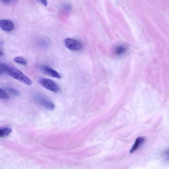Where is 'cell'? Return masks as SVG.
Returning a JSON list of instances; mask_svg holds the SVG:
<instances>
[{
    "label": "cell",
    "mask_w": 169,
    "mask_h": 169,
    "mask_svg": "<svg viewBox=\"0 0 169 169\" xmlns=\"http://www.w3.org/2000/svg\"><path fill=\"white\" fill-rule=\"evenodd\" d=\"M38 82L42 87L51 91L57 93L60 91V89L59 86L52 80L40 77L38 80Z\"/></svg>",
    "instance_id": "cell-3"
},
{
    "label": "cell",
    "mask_w": 169,
    "mask_h": 169,
    "mask_svg": "<svg viewBox=\"0 0 169 169\" xmlns=\"http://www.w3.org/2000/svg\"><path fill=\"white\" fill-rule=\"evenodd\" d=\"M40 1L41 3V4L43 5L44 6H47V2L46 1Z\"/></svg>",
    "instance_id": "cell-13"
},
{
    "label": "cell",
    "mask_w": 169,
    "mask_h": 169,
    "mask_svg": "<svg viewBox=\"0 0 169 169\" xmlns=\"http://www.w3.org/2000/svg\"><path fill=\"white\" fill-rule=\"evenodd\" d=\"M6 90L13 95L18 96L19 95V92L16 89L12 88H6Z\"/></svg>",
    "instance_id": "cell-12"
},
{
    "label": "cell",
    "mask_w": 169,
    "mask_h": 169,
    "mask_svg": "<svg viewBox=\"0 0 169 169\" xmlns=\"http://www.w3.org/2000/svg\"><path fill=\"white\" fill-rule=\"evenodd\" d=\"M0 93H1V98L3 100H8L9 96L7 92L4 89L1 88L0 89Z\"/></svg>",
    "instance_id": "cell-11"
},
{
    "label": "cell",
    "mask_w": 169,
    "mask_h": 169,
    "mask_svg": "<svg viewBox=\"0 0 169 169\" xmlns=\"http://www.w3.org/2000/svg\"><path fill=\"white\" fill-rule=\"evenodd\" d=\"M65 46L68 49L72 51H78L80 50L82 47L81 43L79 41L67 38L64 40Z\"/></svg>",
    "instance_id": "cell-4"
},
{
    "label": "cell",
    "mask_w": 169,
    "mask_h": 169,
    "mask_svg": "<svg viewBox=\"0 0 169 169\" xmlns=\"http://www.w3.org/2000/svg\"><path fill=\"white\" fill-rule=\"evenodd\" d=\"M127 48L122 45L117 46L114 50V53L116 56H120L123 55L126 52Z\"/></svg>",
    "instance_id": "cell-8"
},
{
    "label": "cell",
    "mask_w": 169,
    "mask_h": 169,
    "mask_svg": "<svg viewBox=\"0 0 169 169\" xmlns=\"http://www.w3.org/2000/svg\"><path fill=\"white\" fill-rule=\"evenodd\" d=\"M14 61L23 65H26L28 63L26 60L20 57H16L14 59Z\"/></svg>",
    "instance_id": "cell-10"
},
{
    "label": "cell",
    "mask_w": 169,
    "mask_h": 169,
    "mask_svg": "<svg viewBox=\"0 0 169 169\" xmlns=\"http://www.w3.org/2000/svg\"><path fill=\"white\" fill-rule=\"evenodd\" d=\"M12 132V129L8 127H2L0 129V137L5 138L8 136Z\"/></svg>",
    "instance_id": "cell-9"
},
{
    "label": "cell",
    "mask_w": 169,
    "mask_h": 169,
    "mask_svg": "<svg viewBox=\"0 0 169 169\" xmlns=\"http://www.w3.org/2000/svg\"><path fill=\"white\" fill-rule=\"evenodd\" d=\"M0 71L1 75L2 73H5L25 84L31 85L32 84L31 80L19 70L7 64L1 63Z\"/></svg>",
    "instance_id": "cell-1"
},
{
    "label": "cell",
    "mask_w": 169,
    "mask_h": 169,
    "mask_svg": "<svg viewBox=\"0 0 169 169\" xmlns=\"http://www.w3.org/2000/svg\"><path fill=\"white\" fill-rule=\"evenodd\" d=\"M0 53H1V56H2L3 55V52H2L1 50V52H0Z\"/></svg>",
    "instance_id": "cell-15"
},
{
    "label": "cell",
    "mask_w": 169,
    "mask_h": 169,
    "mask_svg": "<svg viewBox=\"0 0 169 169\" xmlns=\"http://www.w3.org/2000/svg\"><path fill=\"white\" fill-rule=\"evenodd\" d=\"M12 1H2V2L5 4H10V2L11 3Z\"/></svg>",
    "instance_id": "cell-14"
},
{
    "label": "cell",
    "mask_w": 169,
    "mask_h": 169,
    "mask_svg": "<svg viewBox=\"0 0 169 169\" xmlns=\"http://www.w3.org/2000/svg\"><path fill=\"white\" fill-rule=\"evenodd\" d=\"M33 98L36 103L48 110H53L55 109V105L53 102L44 94L36 92L33 94Z\"/></svg>",
    "instance_id": "cell-2"
},
{
    "label": "cell",
    "mask_w": 169,
    "mask_h": 169,
    "mask_svg": "<svg viewBox=\"0 0 169 169\" xmlns=\"http://www.w3.org/2000/svg\"><path fill=\"white\" fill-rule=\"evenodd\" d=\"M145 140V138L143 137H140L137 138L134 144H133L131 149L130 150V152L132 153L138 149L144 143Z\"/></svg>",
    "instance_id": "cell-7"
},
{
    "label": "cell",
    "mask_w": 169,
    "mask_h": 169,
    "mask_svg": "<svg viewBox=\"0 0 169 169\" xmlns=\"http://www.w3.org/2000/svg\"><path fill=\"white\" fill-rule=\"evenodd\" d=\"M0 27L5 31H10L14 29V25L12 21L8 20H2L0 21Z\"/></svg>",
    "instance_id": "cell-6"
},
{
    "label": "cell",
    "mask_w": 169,
    "mask_h": 169,
    "mask_svg": "<svg viewBox=\"0 0 169 169\" xmlns=\"http://www.w3.org/2000/svg\"><path fill=\"white\" fill-rule=\"evenodd\" d=\"M39 68L44 74L51 76L53 78L60 79L62 77L60 73L50 66L46 65H41L39 66Z\"/></svg>",
    "instance_id": "cell-5"
}]
</instances>
